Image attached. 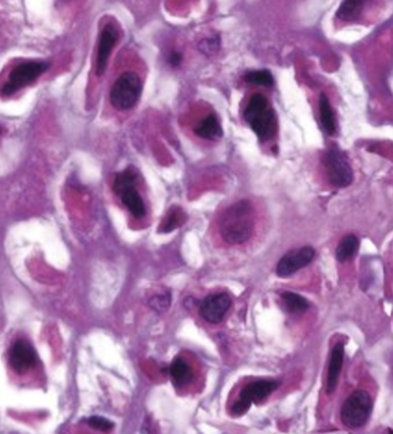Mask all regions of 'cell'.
Returning <instances> with one entry per match:
<instances>
[{"instance_id": "603a6c76", "label": "cell", "mask_w": 393, "mask_h": 434, "mask_svg": "<svg viewBox=\"0 0 393 434\" xmlns=\"http://www.w3.org/2000/svg\"><path fill=\"white\" fill-rule=\"evenodd\" d=\"M171 304V293L167 291L163 294H157L151 297L149 300V305H150L157 313H164L169 309Z\"/></svg>"}, {"instance_id": "5bb4252c", "label": "cell", "mask_w": 393, "mask_h": 434, "mask_svg": "<svg viewBox=\"0 0 393 434\" xmlns=\"http://www.w3.org/2000/svg\"><path fill=\"white\" fill-rule=\"evenodd\" d=\"M169 377L174 386L183 387L191 383L193 377L192 367L183 357H176L169 367Z\"/></svg>"}, {"instance_id": "484cf974", "label": "cell", "mask_w": 393, "mask_h": 434, "mask_svg": "<svg viewBox=\"0 0 393 434\" xmlns=\"http://www.w3.org/2000/svg\"><path fill=\"white\" fill-rule=\"evenodd\" d=\"M0 133H1V129H0Z\"/></svg>"}, {"instance_id": "9c48e42d", "label": "cell", "mask_w": 393, "mask_h": 434, "mask_svg": "<svg viewBox=\"0 0 393 434\" xmlns=\"http://www.w3.org/2000/svg\"><path fill=\"white\" fill-rule=\"evenodd\" d=\"M315 249L313 246H306L299 249L290 250L279 259L276 273L281 278H288L295 275L301 268H306L315 258Z\"/></svg>"}, {"instance_id": "7c38bea8", "label": "cell", "mask_w": 393, "mask_h": 434, "mask_svg": "<svg viewBox=\"0 0 393 434\" xmlns=\"http://www.w3.org/2000/svg\"><path fill=\"white\" fill-rule=\"evenodd\" d=\"M118 39V30L113 26L112 23H108L102 29V32H101V36H99L96 58V73L99 77L105 72L110 55H111V52H112Z\"/></svg>"}, {"instance_id": "ac0fdd59", "label": "cell", "mask_w": 393, "mask_h": 434, "mask_svg": "<svg viewBox=\"0 0 393 434\" xmlns=\"http://www.w3.org/2000/svg\"><path fill=\"white\" fill-rule=\"evenodd\" d=\"M318 106H320L321 124L323 126L324 131L329 135L336 134V115L333 112V106L330 104L329 98L324 93H322L320 96Z\"/></svg>"}, {"instance_id": "ba28073f", "label": "cell", "mask_w": 393, "mask_h": 434, "mask_svg": "<svg viewBox=\"0 0 393 434\" xmlns=\"http://www.w3.org/2000/svg\"><path fill=\"white\" fill-rule=\"evenodd\" d=\"M279 386L281 381L278 380H257L248 383L240 392L239 400L231 408V414L233 416L245 415L253 403L259 405L263 402Z\"/></svg>"}, {"instance_id": "52a82bcc", "label": "cell", "mask_w": 393, "mask_h": 434, "mask_svg": "<svg viewBox=\"0 0 393 434\" xmlns=\"http://www.w3.org/2000/svg\"><path fill=\"white\" fill-rule=\"evenodd\" d=\"M49 66L50 65L44 61H27L23 64L16 65L8 75V79L0 90V93L3 96H12L16 91L35 82L44 72L48 70Z\"/></svg>"}, {"instance_id": "8992f818", "label": "cell", "mask_w": 393, "mask_h": 434, "mask_svg": "<svg viewBox=\"0 0 393 434\" xmlns=\"http://www.w3.org/2000/svg\"><path fill=\"white\" fill-rule=\"evenodd\" d=\"M323 165L330 183L336 188H346L353 183V169L349 158L338 147H331L323 156Z\"/></svg>"}, {"instance_id": "9a60e30c", "label": "cell", "mask_w": 393, "mask_h": 434, "mask_svg": "<svg viewBox=\"0 0 393 434\" xmlns=\"http://www.w3.org/2000/svg\"><path fill=\"white\" fill-rule=\"evenodd\" d=\"M195 134L205 140H218L223 136V128L217 117L211 114L195 128Z\"/></svg>"}, {"instance_id": "3957f363", "label": "cell", "mask_w": 393, "mask_h": 434, "mask_svg": "<svg viewBox=\"0 0 393 434\" xmlns=\"http://www.w3.org/2000/svg\"><path fill=\"white\" fill-rule=\"evenodd\" d=\"M373 400L366 390H355L345 400L340 410V419L346 428H360L367 424L373 412Z\"/></svg>"}, {"instance_id": "277c9868", "label": "cell", "mask_w": 393, "mask_h": 434, "mask_svg": "<svg viewBox=\"0 0 393 434\" xmlns=\"http://www.w3.org/2000/svg\"><path fill=\"white\" fill-rule=\"evenodd\" d=\"M142 93V81L134 72H126L113 84L110 99L119 111H127L138 104Z\"/></svg>"}, {"instance_id": "7a4b0ae2", "label": "cell", "mask_w": 393, "mask_h": 434, "mask_svg": "<svg viewBox=\"0 0 393 434\" xmlns=\"http://www.w3.org/2000/svg\"><path fill=\"white\" fill-rule=\"evenodd\" d=\"M245 120L263 142L270 140L275 134V112L269 105L268 99L261 93H255L250 98L245 110Z\"/></svg>"}, {"instance_id": "4fadbf2b", "label": "cell", "mask_w": 393, "mask_h": 434, "mask_svg": "<svg viewBox=\"0 0 393 434\" xmlns=\"http://www.w3.org/2000/svg\"><path fill=\"white\" fill-rule=\"evenodd\" d=\"M344 358H345V345L342 342H338L331 351L329 370L326 374V392L328 395H331L336 390L339 376L344 364Z\"/></svg>"}, {"instance_id": "d4e9b609", "label": "cell", "mask_w": 393, "mask_h": 434, "mask_svg": "<svg viewBox=\"0 0 393 434\" xmlns=\"http://www.w3.org/2000/svg\"><path fill=\"white\" fill-rule=\"evenodd\" d=\"M181 61H183V55L179 53V52H172L169 57V64L172 66V67H178L180 64H181Z\"/></svg>"}, {"instance_id": "6da1fadb", "label": "cell", "mask_w": 393, "mask_h": 434, "mask_svg": "<svg viewBox=\"0 0 393 434\" xmlns=\"http://www.w3.org/2000/svg\"><path fill=\"white\" fill-rule=\"evenodd\" d=\"M255 227L253 205L247 199L236 202L221 216L219 230L225 242L243 244L252 237Z\"/></svg>"}, {"instance_id": "ffe728a7", "label": "cell", "mask_w": 393, "mask_h": 434, "mask_svg": "<svg viewBox=\"0 0 393 434\" xmlns=\"http://www.w3.org/2000/svg\"><path fill=\"white\" fill-rule=\"evenodd\" d=\"M281 302L284 305L285 310L290 313H304L309 309V302L307 298H304L302 295L292 293V291H284L281 295Z\"/></svg>"}, {"instance_id": "7402d4cb", "label": "cell", "mask_w": 393, "mask_h": 434, "mask_svg": "<svg viewBox=\"0 0 393 434\" xmlns=\"http://www.w3.org/2000/svg\"><path fill=\"white\" fill-rule=\"evenodd\" d=\"M221 48V39L219 36H212V37H208L200 42L198 44V50L205 53L207 55H212L214 53H217Z\"/></svg>"}, {"instance_id": "cb8c5ba5", "label": "cell", "mask_w": 393, "mask_h": 434, "mask_svg": "<svg viewBox=\"0 0 393 434\" xmlns=\"http://www.w3.org/2000/svg\"><path fill=\"white\" fill-rule=\"evenodd\" d=\"M88 425H89L90 428L103 432L111 431L115 428L112 421H110L109 419H103V417H98V416H95V417L88 419Z\"/></svg>"}, {"instance_id": "2e32d148", "label": "cell", "mask_w": 393, "mask_h": 434, "mask_svg": "<svg viewBox=\"0 0 393 434\" xmlns=\"http://www.w3.org/2000/svg\"><path fill=\"white\" fill-rule=\"evenodd\" d=\"M368 0H342V5L337 11V19L344 22H351L358 19L363 11Z\"/></svg>"}, {"instance_id": "44dd1931", "label": "cell", "mask_w": 393, "mask_h": 434, "mask_svg": "<svg viewBox=\"0 0 393 434\" xmlns=\"http://www.w3.org/2000/svg\"><path fill=\"white\" fill-rule=\"evenodd\" d=\"M245 81L250 84L255 86H272L275 84V80L272 77L271 72L266 70H252L245 74Z\"/></svg>"}, {"instance_id": "d6986e66", "label": "cell", "mask_w": 393, "mask_h": 434, "mask_svg": "<svg viewBox=\"0 0 393 434\" xmlns=\"http://www.w3.org/2000/svg\"><path fill=\"white\" fill-rule=\"evenodd\" d=\"M186 221H187V214L183 212V209L173 206V208L169 209L167 217L162 221L158 232L160 233L173 232L176 228H179L180 226H183Z\"/></svg>"}, {"instance_id": "e0dca14e", "label": "cell", "mask_w": 393, "mask_h": 434, "mask_svg": "<svg viewBox=\"0 0 393 434\" xmlns=\"http://www.w3.org/2000/svg\"><path fill=\"white\" fill-rule=\"evenodd\" d=\"M360 246V239L354 234L342 237L336 249V258L339 263H345L354 257Z\"/></svg>"}, {"instance_id": "5b68a950", "label": "cell", "mask_w": 393, "mask_h": 434, "mask_svg": "<svg viewBox=\"0 0 393 434\" xmlns=\"http://www.w3.org/2000/svg\"><path fill=\"white\" fill-rule=\"evenodd\" d=\"M135 183H136V174L133 169H127L115 176L113 190L122 199V204L125 205L131 216L140 219L146 216L147 209L143 199L135 188Z\"/></svg>"}, {"instance_id": "8fae6325", "label": "cell", "mask_w": 393, "mask_h": 434, "mask_svg": "<svg viewBox=\"0 0 393 434\" xmlns=\"http://www.w3.org/2000/svg\"><path fill=\"white\" fill-rule=\"evenodd\" d=\"M232 305V300L227 293L208 295L200 304V313L205 322L218 324L224 320Z\"/></svg>"}, {"instance_id": "30bf717a", "label": "cell", "mask_w": 393, "mask_h": 434, "mask_svg": "<svg viewBox=\"0 0 393 434\" xmlns=\"http://www.w3.org/2000/svg\"><path fill=\"white\" fill-rule=\"evenodd\" d=\"M8 362L12 369L18 374H25L32 367H36L39 362V356L35 348L27 340H18L12 346L8 356Z\"/></svg>"}]
</instances>
